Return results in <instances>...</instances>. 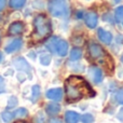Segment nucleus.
<instances>
[{"label": "nucleus", "instance_id": "f257e3e1", "mask_svg": "<svg viewBox=\"0 0 123 123\" xmlns=\"http://www.w3.org/2000/svg\"><path fill=\"white\" fill-rule=\"evenodd\" d=\"M66 99L69 103H74L84 97H91L94 95L93 90L90 84L79 76H71L65 82Z\"/></svg>", "mask_w": 123, "mask_h": 123}, {"label": "nucleus", "instance_id": "f03ea898", "mask_svg": "<svg viewBox=\"0 0 123 123\" xmlns=\"http://www.w3.org/2000/svg\"><path fill=\"white\" fill-rule=\"evenodd\" d=\"M34 26H35V31L32 37L37 41H42L44 39H47L52 31L50 19L43 14L37 15L34 21Z\"/></svg>", "mask_w": 123, "mask_h": 123}, {"label": "nucleus", "instance_id": "7ed1b4c3", "mask_svg": "<svg viewBox=\"0 0 123 123\" xmlns=\"http://www.w3.org/2000/svg\"><path fill=\"white\" fill-rule=\"evenodd\" d=\"M89 54L93 61L100 63L107 70L113 69V61L108 54L105 52V50L97 43H90L89 44Z\"/></svg>", "mask_w": 123, "mask_h": 123}, {"label": "nucleus", "instance_id": "20e7f679", "mask_svg": "<svg viewBox=\"0 0 123 123\" xmlns=\"http://www.w3.org/2000/svg\"><path fill=\"white\" fill-rule=\"evenodd\" d=\"M49 11L55 17L67 16L68 13H69L68 6L64 0H52V1H50Z\"/></svg>", "mask_w": 123, "mask_h": 123}, {"label": "nucleus", "instance_id": "39448f33", "mask_svg": "<svg viewBox=\"0 0 123 123\" xmlns=\"http://www.w3.org/2000/svg\"><path fill=\"white\" fill-rule=\"evenodd\" d=\"M21 47H22V39H19V38L13 39L12 41H10V42L6 45L4 51H6V53H8V54L14 53V52H16L17 50L21 49Z\"/></svg>", "mask_w": 123, "mask_h": 123}, {"label": "nucleus", "instance_id": "423d86ee", "mask_svg": "<svg viewBox=\"0 0 123 123\" xmlns=\"http://www.w3.org/2000/svg\"><path fill=\"white\" fill-rule=\"evenodd\" d=\"M24 31V24L22 22H13L8 28V32L11 36L21 35Z\"/></svg>", "mask_w": 123, "mask_h": 123}, {"label": "nucleus", "instance_id": "0eeeda50", "mask_svg": "<svg viewBox=\"0 0 123 123\" xmlns=\"http://www.w3.org/2000/svg\"><path fill=\"white\" fill-rule=\"evenodd\" d=\"M13 64H14V66L18 70L24 71V72H27V74H30V66H29V64L24 60L23 57L15 58L14 62H13Z\"/></svg>", "mask_w": 123, "mask_h": 123}, {"label": "nucleus", "instance_id": "6e6552de", "mask_svg": "<svg viewBox=\"0 0 123 123\" xmlns=\"http://www.w3.org/2000/svg\"><path fill=\"white\" fill-rule=\"evenodd\" d=\"M98 17L95 12H89L85 16V24L89 28H95L97 25Z\"/></svg>", "mask_w": 123, "mask_h": 123}, {"label": "nucleus", "instance_id": "1a4fd4ad", "mask_svg": "<svg viewBox=\"0 0 123 123\" xmlns=\"http://www.w3.org/2000/svg\"><path fill=\"white\" fill-rule=\"evenodd\" d=\"M55 52H57V54L60 56H65L68 52V43L65 40H60L58 39L57 43H56Z\"/></svg>", "mask_w": 123, "mask_h": 123}, {"label": "nucleus", "instance_id": "9d476101", "mask_svg": "<svg viewBox=\"0 0 123 123\" xmlns=\"http://www.w3.org/2000/svg\"><path fill=\"white\" fill-rule=\"evenodd\" d=\"M97 35H98L99 40L103 41L104 43H106V44H109V43L112 41V35H111L109 31L104 30L103 28H99V29H98Z\"/></svg>", "mask_w": 123, "mask_h": 123}, {"label": "nucleus", "instance_id": "9b49d317", "mask_svg": "<svg viewBox=\"0 0 123 123\" xmlns=\"http://www.w3.org/2000/svg\"><path fill=\"white\" fill-rule=\"evenodd\" d=\"M90 76H91L92 80L95 83H99L103 80V74L100 71L99 68L97 67H91L90 68Z\"/></svg>", "mask_w": 123, "mask_h": 123}, {"label": "nucleus", "instance_id": "f8f14e48", "mask_svg": "<svg viewBox=\"0 0 123 123\" xmlns=\"http://www.w3.org/2000/svg\"><path fill=\"white\" fill-rule=\"evenodd\" d=\"M47 97L53 100H61L63 97V91L61 89H51L47 92Z\"/></svg>", "mask_w": 123, "mask_h": 123}, {"label": "nucleus", "instance_id": "ddd939ff", "mask_svg": "<svg viewBox=\"0 0 123 123\" xmlns=\"http://www.w3.org/2000/svg\"><path fill=\"white\" fill-rule=\"evenodd\" d=\"M80 120V117L74 111H67L65 115V121L66 123H78Z\"/></svg>", "mask_w": 123, "mask_h": 123}, {"label": "nucleus", "instance_id": "4468645a", "mask_svg": "<svg viewBox=\"0 0 123 123\" xmlns=\"http://www.w3.org/2000/svg\"><path fill=\"white\" fill-rule=\"evenodd\" d=\"M47 112L48 115H56V113H58L61 111V106L58 104H56V103H52V104H49L47 106Z\"/></svg>", "mask_w": 123, "mask_h": 123}, {"label": "nucleus", "instance_id": "2eb2a0df", "mask_svg": "<svg viewBox=\"0 0 123 123\" xmlns=\"http://www.w3.org/2000/svg\"><path fill=\"white\" fill-rule=\"evenodd\" d=\"M81 56H82V51L80 49H78V48H74L71 50V52H70V60L71 61L80 60Z\"/></svg>", "mask_w": 123, "mask_h": 123}, {"label": "nucleus", "instance_id": "dca6fc26", "mask_svg": "<svg viewBox=\"0 0 123 123\" xmlns=\"http://www.w3.org/2000/svg\"><path fill=\"white\" fill-rule=\"evenodd\" d=\"M26 0H10V6L12 9H21L25 6Z\"/></svg>", "mask_w": 123, "mask_h": 123}, {"label": "nucleus", "instance_id": "f3484780", "mask_svg": "<svg viewBox=\"0 0 123 123\" xmlns=\"http://www.w3.org/2000/svg\"><path fill=\"white\" fill-rule=\"evenodd\" d=\"M31 102H36L37 99L39 98V95H40V87H39V85H34V87H32L31 90Z\"/></svg>", "mask_w": 123, "mask_h": 123}, {"label": "nucleus", "instance_id": "a211bd4d", "mask_svg": "<svg viewBox=\"0 0 123 123\" xmlns=\"http://www.w3.org/2000/svg\"><path fill=\"white\" fill-rule=\"evenodd\" d=\"M1 118H2V120H3V122L10 123L13 120V118H14V115H13L12 112H9V111H3V112L1 113Z\"/></svg>", "mask_w": 123, "mask_h": 123}, {"label": "nucleus", "instance_id": "6ab92c4d", "mask_svg": "<svg viewBox=\"0 0 123 123\" xmlns=\"http://www.w3.org/2000/svg\"><path fill=\"white\" fill-rule=\"evenodd\" d=\"M13 115H14V117H16V118H25V117H27L28 111L26 108H18L15 110V112L13 113Z\"/></svg>", "mask_w": 123, "mask_h": 123}, {"label": "nucleus", "instance_id": "aec40b11", "mask_svg": "<svg viewBox=\"0 0 123 123\" xmlns=\"http://www.w3.org/2000/svg\"><path fill=\"white\" fill-rule=\"evenodd\" d=\"M39 60H40V63L42 64V65L47 66V65H49L50 62H51V56L47 53H42L40 55V57H39Z\"/></svg>", "mask_w": 123, "mask_h": 123}, {"label": "nucleus", "instance_id": "412c9836", "mask_svg": "<svg viewBox=\"0 0 123 123\" xmlns=\"http://www.w3.org/2000/svg\"><path fill=\"white\" fill-rule=\"evenodd\" d=\"M116 19L117 22H121L123 19V6H120L116 10Z\"/></svg>", "mask_w": 123, "mask_h": 123}, {"label": "nucleus", "instance_id": "4be33fe9", "mask_svg": "<svg viewBox=\"0 0 123 123\" xmlns=\"http://www.w3.org/2000/svg\"><path fill=\"white\" fill-rule=\"evenodd\" d=\"M58 41V38H53L50 40L49 44H48V49L51 52H55V48H56V43Z\"/></svg>", "mask_w": 123, "mask_h": 123}, {"label": "nucleus", "instance_id": "5701e85b", "mask_svg": "<svg viewBox=\"0 0 123 123\" xmlns=\"http://www.w3.org/2000/svg\"><path fill=\"white\" fill-rule=\"evenodd\" d=\"M17 105V98L15 96H11L8 100V104H6V107L8 108H13Z\"/></svg>", "mask_w": 123, "mask_h": 123}, {"label": "nucleus", "instance_id": "b1692460", "mask_svg": "<svg viewBox=\"0 0 123 123\" xmlns=\"http://www.w3.org/2000/svg\"><path fill=\"white\" fill-rule=\"evenodd\" d=\"M81 121H82L83 123H93L94 118H93V116L86 113V115H83L82 116V118H81Z\"/></svg>", "mask_w": 123, "mask_h": 123}, {"label": "nucleus", "instance_id": "393cba45", "mask_svg": "<svg viewBox=\"0 0 123 123\" xmlns=\"http://www.w3.org/2000/svg\"><path fill=\"white\" fill-rule=\"evenodd\" d=\"M6 91V82H4V79L2 76H0V94L3 93Z\"/></svg>", "mask_w": 123, "mask_h": 123}, {"label": "nucleus", "instance_id": "a878e982", "mask_svg": "<svg viewBox=\"0 0 123 123\" xmlns=\"http://www.w3.org/2000/svg\"><path fill=\"white\" fill-rule=\"evenodd\" d=\"M117 100L120 103V104L123 105V90H121V91L118 92V94H117Z\"/></svg>", "mask_w": 123, "mask_h": 123}, {"label": "nucleus", "instance_id": "bb28decb", "mask_svg": "<svg viewBox=\"0 0 123 123\" xmlns=\"http://www.w3.org/2000/svg\"><path fill=\"white\" fill-rule=\"evenodd\" d=\"M6 0H0V12L3 11V9L6 8Z\"/></svg>", "mask_w": 123, "mask_h": 123}, {"label": "nucleus", "instance_id": "cd10ccee", "mask_svg": "<svg viewBox=\"0 0 123 123\" xmlns=\"http://www.w3.org/2000/svg\"><path fill=\"white\" fill-rule=\"evenodd\" d=\"M49 123H62V121L61 120H58V119H51Z\"/></svg>", "mask_w": 123, "mask_h": 123}, {"label": "nucleus", "instance_id": "c85d7f7f", "mask_svg": "<svg viewBox=\"0 0 123 123\" xmlns=\"http://www.w3.org/2000/svg\"><path fill=\"white\" fill-rule=\"evenodd\" d=\"M2 60H3V54H2V52L0 51V63L2 62Z\"/></svg>", "mask_w": 123, "mask_h": 123}, {"label": "nucleus", "instance_id": "c756f323", "mask_svg": "<svg viewBox=\"0 0 123 123\" xmlns=\"http://www.w3.org/2000/svg\"><path fill=\"white\" fill-rule=\"evenodd\" d=\"M121 62H122V63H123V55L121 56Z\"/></svg>", "mask_w": 123, "mask_h": 123}, {"label": "nucleus", "instance_id": "7c9ffc66", "mask_svg": "<svg viewBox=\"0 0 123 123\" xmlns=\"http://www.w3.org/2000/svg\"><path fill=\"white\" fill-rule=\"evenodd\" d=\"M115 1L116 2H119V1H121V0H115Z\"/></svg>", "mask_w": 123, "mask_h": 123}, {"label": "nucleus", "instance_id": "2f4dec72", "mask_svg": "<svg viewBox=\"0 0 123 123\" xmlns=\"http://www.w3.org/2000/svg\"><path fill=\"white\" fill-rule=\"evenodd\" d=\"M16 123H27V122H16Z\"/></svg>", "mask_w": 123, "mask_h": 123}]
</instances>
